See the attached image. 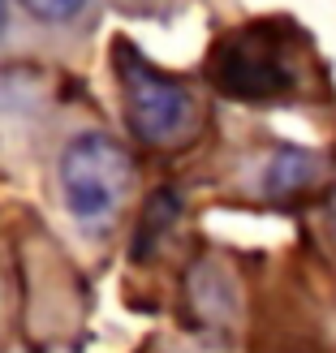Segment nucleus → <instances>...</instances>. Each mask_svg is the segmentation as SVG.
Here are the masks:
<instances>
[{"instance_id": "nucleus-1", "label": "nucleus", "mask_w": 336, "mask_h": 353, "mask_svg": "<svg viewBox=\"0 0 336 353\" xmlns=\"http://www.w3.org/2000/svg\"><path fill=\"white\" fill-rule=\"evenodd\" d=\"M52 181H57V199L65 216L82 233L103 237L112 233L117 220L126 216V207L134 203L138 172L130 147L117 134H108L103 125H82L69 138H61Z\"/></svg>"}, {"instance_id": "nucleus-2", "label": "nucleus", "mask_w": 336, "mask_h": 353, "mask_svg": "<svg viewBox=\"0 0 336 353\" xmlns=\"http://www.w3.org/2000/svg\"><path fill=\"white\" fill-rule=\"evenodd\" d=\"M117 82L126 99V125L143 147L177 151L203 130V99L194 95V86L160 74L126 43H117Z\"/></svg>"}, {"instance_id": "nucleus-3", "label": "nucleus", "mask_w": 336, "mask_h": 353, "mask_svg": "<svg viewBox=\"0 0 336 353\" xmlns=\"http://www.w3.org/2000/svg\"><path fill=\"white\" fill-rule=\"evenodd\" d=\"M297 52L293 39L276 26H246L216 48L211 57V78L224 95L250 99V103H268V99H285L302 74H297Z\"/></svg>"}, {"instance_id": "nucleus-4", "label": "nucleus", "mask_w": 336, "mask_h": 353, "mask_svg": "<svg viewBox=\"0 0 336 353\" xmlns=\"http://www.w3.org/2000/svg\"><path fill=\"white\" fill-rule=\"evenodd\" d=\"M22 22L39 26L43 34H57V39H91V30L99 22L103 0H13Z\"/></svg>"}, {"instance_id": "nucleus-5", "label": "nucleus", "mask_w": 336, "mask_h": 353, "mask_svg": "<svg viewBox=\"0 0 336 353\" xmlns=\"http://www.w3.org/2000/svg\"><path fill=\"white\" fill-rule=\"evenodd\" d=\"M319 155L310 151H293V147H280L272 160H268V172H263V190L268 194H297V190H310L319 181Z\"/></svg>"}, {"instance_id": "nucleus-6", "label": "nucleus", "mask_w": 336, "mask_h": 353, "mask_svg": "<svg viewBox=\"0 0 336 353\" xmlns=\"http://www.w3.org/2000/svg\"><path fill=\"white\" fill-rule=\"evenodd\" d=\"M17 26H22V13H17L13 0H0V52L17 39Z\"/></svg>"}, {"instance_id": "nucleus-7", "label": "nucleus", "mask_w": 336, "mask_h": 353, "mask_svg": "<svg viewBox=\"0 0 336 353\" xmlns=\"http://www.w3.org/2000/svg\"><path fill=\"white\" fill-rule=\"evenodd\" d=\"M126 9H138V13H151V9H160L164 0H121Z\"/></svg>"}, {"instance_id": "nucleus-8", "label": "nucleus", "mask_w": 336, "mask_h": 353, "mask_svg": "<svg viewBox=\"0 0 336 353\" xmlns=\"http://www.w3.org/2000/svg\"><path fill=\"white\" fill-rule=\"evenodd\" d=\"M332 216H336V199H332Z\"/></svg>"}]
</instances>
